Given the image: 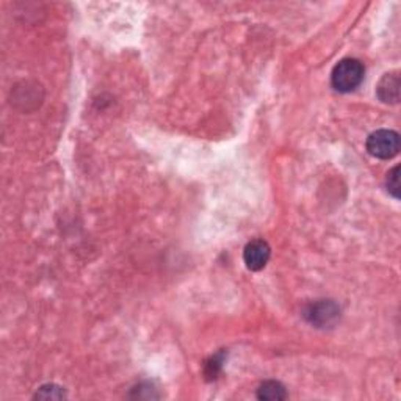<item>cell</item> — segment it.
<instances>
[{
    "label": "cell",
    "instance_id": "2",
    "mask_svg": "<svg viewBox=\"0 0 401 401\" xmlns=\"http://www.w3.org/2000/svg\"><path fill=\"white\" fill-rule=\"evenodd\" d=\"M368 154L379 160H391L400 152V135L395 130L381 129L367 138Z\"/></svg>",
    "mask_w": 401,
    "mask_h": 401
},
{
    "label": "cell",
    "instance_id": "1",
    "mask_svg": "<svg viewBox=\"0 0 401 401\" xmlns=\"http://www.w3.org/2000/svg\"><path fill=\"white\" fill-rule=\"evenodd\" d=\"M365 75L362 61L356 59H345L337 63L331 74V84L340 93H351L358 88Z\"/></svg>",
    "mask_w": 401,
    "mask_h": 401
},
{
    "label": "cell",
    "instance_id": "4",
    "mask_svg": "<svg viewBox=\"0 0 401 401\" xmlns=\"http://www.w3.org/2000/svg\"><path fill=\"white\" fill-rule=\"evenodd\" d=\"M304 315L312 324H315L317 328H324L333 324L337 318H339L340 309L335 303L323 300L315 304H310Z\"/></svg>",
    "mask_w": 401,
    "mask_h": 401
},
{
    "label": "cell",
    "instance_id": "5",
    "mask_svg": "<svg viewBox=\"0 0 401 401\" xmlns=\"http://www.w3.org/2000/svg\"><path fill=\"white\" fill-rule=\"evenodd\" d=\"M400 74L391 73L386 74L383 79L379 80L377 93L378 98L384 102V104H398L400 100Z\"/></svg>",
    "mask_w": 401,
    "mask_h": 401
},
{
    "label": "cell",
    "instance_id": "6",
    "mask_svg": "<svg viewBox=\"0 0 401 401\" xmlns=\"http://www.w3.org/2000/svg\"><path fill=\"white\" fill-rule=\"evenodd\" d=\"M257 398L265 401H281L287 398V392L279 381H265L259 386Z\"/></svg>",
    "mask_w": 401,
    "mask_h": 401
},
{
    "label": "cell",
    "instance_id": "7",
    "mask_svg": "<svg viewBox=\"0 0 401 401\" xmlns=\"http://www.w3.org/2000/svg\"><path fill=\"white\" fill-rule=\"evenodd\" d=\"M222 368V353H218L206 362V377L207 379H215Z\"/></svg>",
    "mask_w": 401,
    "mask_h": 401
},
{
    "label": "cell",
    "instance_id": "3",
    "mask_svg": "<svg viewBox=\"0 0 401 401\" xmlns=\"http://www.w3.org/2000/svg\"><path fill=\"white\" fill-rule=\"evenodd\" d=\"M271 257V248L265 240H252L246 245L243 251V260L248 270L260 271L264 270Z\"/></svg>",
    "mask_w": 401,
    "mask_h": 401
},
{
    "label": "cell",
    "instance_id": "8",
    "mask_svg": "<svg viewBox=\"0 0 401 401\" xmlns=\"http://www.w3.org/2000/svg\"><path fill=\"white\" fill-rule=\"evenodd\" d=\"M36 398H44V400H60L65 398V392L61 391V387L54 386V384H47L40 387V391L36 392Z\"/></svg>",
    "mask_w": 401,
    "mask_h": 401
},
{
    "label": "cell",
    "instance_id": "9",
    "mask_svg": "<svg viewBox=\"0 0 401 401\" xmlns=\"http://www.w3.org/2000/svg\"><path fill=\"white\" fill-rule=\"evenodd\" d=\"M387 190L389 193L393 196V198H400V167L392 168L387 174V181H386Z\"/></svg>",
    "mask_w": 401,
    "mask_h": 401
}]
</instances>
